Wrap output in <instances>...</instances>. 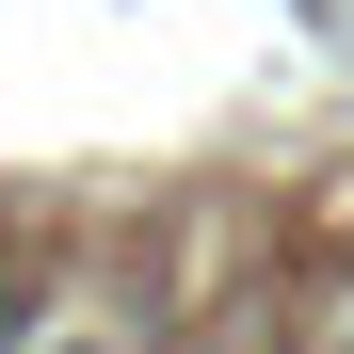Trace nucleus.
I'll list each match as a JSON object with an SVG mask.
<instances>
[{"instance_id":"nucleus-1","label":"nucleus","mask_w":354,"mask_h":354,"mask_svg":"<svg viewBox=\"0 0 354 354\" xmlns=\"http://www.w3.org/2000/svg\"><path fill=\"white\" fill-rule=\"evenodd\" d=\"M17 338H32V290H17V274H0V354H17Z\"/></svg>"}]
</instances>
